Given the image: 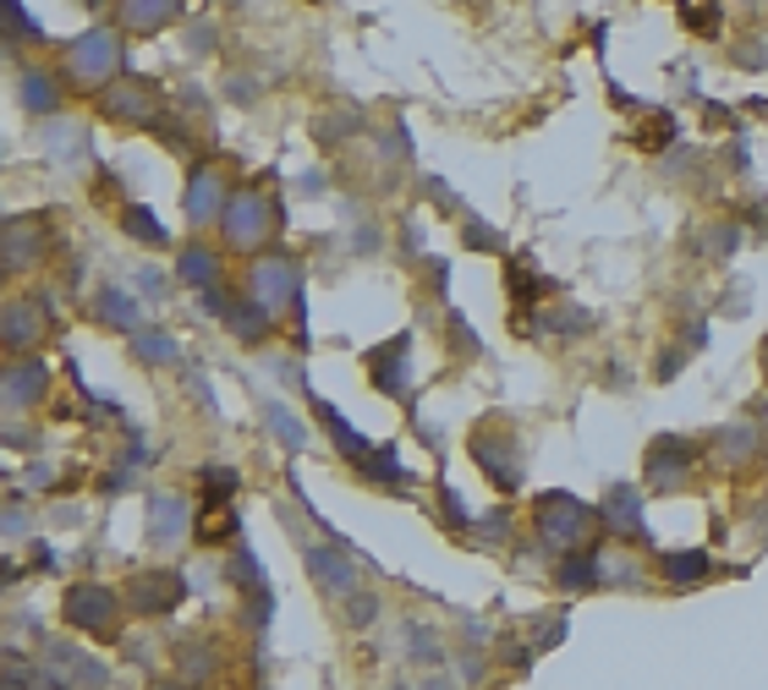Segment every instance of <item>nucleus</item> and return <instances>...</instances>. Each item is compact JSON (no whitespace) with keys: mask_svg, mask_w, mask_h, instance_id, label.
Wrapping results in <instances>:
<instances>
[{"mask_svg":"<svg viewBox=\"0 0 768 690\" xmlns=\"http://www.w3.org/2000/svg\"><path fill=\"white\" fill-rule=\"evenodd\" d=\"M248 290H253L270 312L297 307V296H303V269H297V258H286V253H264V258L253 264V275H248Z\"/></svg>","mask_w":768,"mask_h":690,"instance_id":"obj_6","label":"nucleus"},{"mask_svg":"<svg viewBox=\"0 0 768 690\" xmlns=\"http://www.w3.org/2000/svg\"><path fill=\"white\" fill-rule=\"evenodd\" d=\"M181 597H187L181 570H144V575H133V586H127V608H133L138 619H165V614H176Z\"/></svg>","mask_w":768,"mask_h":690,"instance_id":"obj_7","label":"nucleus"},{"mask_svg":"<svg viewBox=\"0 0 768 690\" xmlns=\"http://www.w3.org/2000/svg\"><path fill=\"white\" fill-rule=\"evenodd\" d=\"M116 17H122L127 33L149 39V33L170 28V22L181 17V0H116Z\"/></svg>","mask_w":768,"mask_h":690,"instance_id":"obj_15","label":"nucleus"},{"mask_svg":"<svg viewBox=\"0 0 768 690\" xmlns=\"http://www.w3.org/2000/svg\"><path fill=\"white\" fill-rule=\"evenodd\" d=\"M214 641H187V647H176V664H181V675L187 680H203L209 669H214Z\"/></svg>","mask_w":768,"mask_h":690,"instance_id":"obj_29","label":"nucleus"},{"mask_svg":"<svg viewBox=\"0 0 768 690\" xmlns=\"http://www.w3.org/2000/svg\"><path fill=\"white\" fill-rule=\"evenodd\" d=\"M22 110L28 116H55L61 110V83L50 72H22Z\"/></svg>","mask_w":768,"mask_h":690,"instance_id":"obj_23","label":"nucleus"},{"mask_svg":"<svg viewBox=\"0 0 768 690\" xmlns=\"http://www.w3.org/2000/svg\"><path fill=\"white\" fill-rule=\"evenodd\" d=\"M472 460L483 466V477H488L499 493H516V482H522V444H516V438L477 427V433H472Z\"/></svg>","mask_w":768,"mask_h":690,"instance_id":"obj_8","label":"nucleus"},{"mask_svg":"<svg viewBox=\"0 0 768 690\" xmlns=\"http://www.w3.org/2000/svg\"><path fill=\"white\" fill-rule=\"evenodd\" d=\"M133 351H138L149 368L181 362V346H176V335H165V329H133Z\"/></svg>","mask_w":768,"mask_h":690,"instance_id":"obj_27","label":"nucleus"},{"mask_svg":"<svg viewBox=\"0 0 768 690\" xmlns=\"http://www.w3.org/2000/svg\"><path fill=\"white\" fill-rule=\"evenodd\" d=\"M192 532V505L181 493H149V543L154 549H176Z\"/></svg>","mask_w":768,"mask_h":690,"instance_id":"obj_12","label":"nucleus"},{"mask_svg":"<svg viewBox=\"0 0 768 690\" xmlns=\"http://www.w3.org/2000/svg\"><path fill=\"white\" fill-rule=\"evenodd\" d=\"M412 335H396V340H385L374 357H368V379H374V390L379 395H390V401H401L407 395V384H412Z\"/></svg>","mask_w":768,"mask_h":690,"instance_id":"obj_11","label":"nucleus"},{"mask_svg":"<svg viewBox=\"0 0 768 690\" xmlns=\"http://www.w3.org/2000/svg\"><path fill=\"white\" fill-rule=\"evenodd\" d=\"M714 444H719V460H753L758 455V427L753 422H725L719 433H714Z\"/></svg>","mask_w":768,"mask_h":690,"instance_id":"obj_26","label":"nucleus"},{"mask_svg":"<svg viewBox=\"0 0 768 690\" xmlns=\"http://www.w3.org/2000/svg\"><path fill=\"white\" fill-rule=\"evenodd\" d=\"M714 570V559L703 549H675V553H659V575H670L675 586H692V581H703Z\"/></svg>","mask_w":768,"mask_h":690,"instance_id":"obj_24","label":"nucleus"},{"mask_svg":"<svg viewBox=\"0 0 768 690\" xmlns=\"http://www.w3.org/2000/svg\"><path fill=\"white\" fill-rule=\"evenodd\" d=\"M225 203H231L225 176H220L214 164H198L192 181H187V220H192V225H209V220L225 214Z\"/></svg>","mask_w":768,"mask_h":690,"instance_id":"obj_13","label":"nucleus"},{"mask_svg":"<svg viewBox=\"0 0 768 690\" xmlns=\"http://www.w3.org/2000/svg\"><path fill=\"white\" fill-rule=\"evenodd\" d=\"M555 581H560L566 592H588V586H599L604 575H599V559H593V553L571 549L560 564H555Z\"/></svg>","mask_w":768,"mask_h":690,"instance_id":"obj_25","label":"nucleus"},{"mask_svg":"<svg viewBox=\"0 0 768 690\" xmlns=\"http://www.w3.org/2000/svg\"><path fill=\"white\" fill-rule=\"evenodd\" d=\"M264 422L281 433V444H286V449H303V444H307V427L286 412V406H275V401H270V406H264Z\"/></svg>","mask_w":768,"mask_h":690,"instance_id":"obj_31","label":"nucleus"},{"mask_svg":"<svg viewBox=\"0 0 768 690\" xmlns=\"http://www.w3.org/2000/svg\"><path fill=\"white\" fill-rule=\"evenodd\" d=\"M61 619H66V630H77V636L111 641V636L122 630V597H116L111 586H99V581H77V586H66V597H61Z\"/></svg>","mask_w":768,"mask_h":690,"instance_id":"obj_1","label":"nucleus"},{"mask_svg":"<svg viewBox=\"0 0 768 690\" xmlns=\"http://www.w3.org/2000/svg\"><path fill=\"white\" fill-rule=\"evenodd\" d=\"M0 395L11 412H28L50 395V362L44 357H11L6 373H0Z\"/></svg>","mask_w":768,"mask_h":690,"instance_id":"obj_9","label":"nucleus"},{"mask_svg":"<svg viewBox=\"0 0 768 690\" xmlns=\"http://www.w3.org/2000/svg\"><path fill=\"white\" fill-rule=\"evenodd\" d=\"M466 247H488V253H499V236H494V231H477V225H466Z\"/></svg>","mask_w":768,"mask_h":690,"instance_id":"obj_38","label":"nucleus"},{"mask_svg":"<svg viewBox=\"0 0 768 690\" xmlns=\"http://www.w3.org/2000/svg\"><path fill=\"white\" fill-rule=\"evenodd\" d=\"M374 619H379V597H374V592H346V625L362 630V625H374Z\"/></svg>","mask_w":768,"mask_h":690,"instance_id":"obj_33","label":"nucleus"},{"mask_svg":"<svg viewBox=\"0 0 768 690\" xmlns=\"http://www.w3.org/2000/svg\"><path fill=\"white\" fill-rule=\"evenodd\" d=\"M483 527H488L483 538H494V543H499V538H505V527H511V516H505V510H494V516H488Z\"/></svg>","mask_w":768,"mask_h":690,"instance_id":"obj_39","label":"nucleus"},{"mask_svg":"<svg viewBox=\"0 0 768 690\" xmlns=\"http://www.w3.org/2000/svg\"><path fill=\"white\" fill-rule=\"evenodd\" d=\"M357 466L374 477V482H407V471H401V460H396V449H368V455H357Z\"/></svg>","mask_w":768,"mask_h":690,"instance_id":"obj_28","label":"nucleus"},{"mask_svg":"<svg viewBox=\"0 0 768 690\" xmlns=\"http://www.w3.org/2000/svg\"><path fill=\"white\" fill-rule=\"evenodd\" d=\"M66 66H72V77H77L83 88H105V83H116V72H122V39H116L111 28H88L83 39H72Z\"/></svg>","mask_w":768,"mask_h":690,"instance_id":"obj_4","label":"nucleus"},{"mask_svg":"<svg viewBox=\"0 0 768 690\" xmlns=\"http://www.w3.org/2000/svg\"><path fill=\"white\" fill-rule=\"evenodd\" d=\"M176 279H187V285H198V290L220 285V247H209V242H187V247L176 253Z\"/></svg>","mask_w":768,"mask_h":690,"instance_id":"obj_18","label":"nucleus"},{"mask_svg":"<svg viewBox=\"0 0 768 690\" xmlns=\"http://www.w3.org/2000/svg\"><path fill=\"white\" fill-rule=\"evenodd\" d=\"M231 570H236V586H248V592H264L259 559H253V549H248V543H236V553H231Z\"/></svg>","mask_w":768,"mask_h":690,"instance_id":"obj_32","label":"nucleus"},{"mask_svg":"<svg viewBox=\"0 0 768 690\" xmlns=\"http://www.w3.org/2000/svg\"><path fill=\"white\" fill-rule=\"evenodd\" d=\"M94 312H99V323H111V329H127V335L144 329V323H138V312H144L138 296H127V290H116V285H105V290L94 296Z\"/></svg>","mask_w":768,"mask_h":690,"instance_id":"obj_22","label":"nucleus"},{"mask_svg":"<svg viewBox=\"0 0 768 690\" xmlns=\"http://www.w3.org/2000/svg\"><path fill=\"white\" fill-rule=\"evenodd\" d=\"M6 17H11V33H44V28H33V22H28L22 0H6Z\"/></svg>","mask_w":768,"mask_h":690,"instance_id":"obj_37","label":"nucleus"},{"mask_svg":"<svg viewBox=\"0 0 768 690\" xmlns=\"http://www.w3.org/2000/svg\"><path fill=\"white\" fill-rule=\"evenodd\" d=\"M604 521H610L614 538H642V499H637V488H610V499H604Z\"/></svg>","mask_w":768,"mask_h":690,"instance_id":"obj_20","label":"nucleus"},{"mask_svg":"<svg viewBox=\"0 0 768 690\" xmlns=\"http://www.w3.org/2000/svg\"><path fill=\"white\" fill-rule=\"evenodd\" d=\"M307 406H313V416L324 422V433L335 438V449H340V455H351V460H357V455H368V449H374V444H368V438H362V433H357V427H351L346 416L335 412V406H329L324 395H313V390H307Z\"/></svg>","mask_w":768,"mask_h":690,"instance_id":"obj_19","label":"nucleus"},{"mask_svg":"<svg viewBox=\"0 0 768 690\" xmlns=\"http://www.w3.org/2000/svg\"><path fill=\"white\" fill-rule=\"evenodd\" d=\"M692 466H697V449L686 438H659L648 449V488L659 493H681L692 482Z\"/></svg>","mask_w":768,"mask_h":690,"instance_id":"obj_10","label":"nucleus"},{"mask_svg":"<svg viewBox=\"0 0 768 690\" xmlns=\"http://www.w3.org/2000/svg\"><path fill=\"white\" fill-rule=\"evenodd\" d=\"M407 641H412V658H418V664H440V641H434V630H429L423 619L407 625Z\"/></svg>","mask_w":768,"mask_h":690,"instance_id":"obj_34","label":"nucleus"},{"mask_svg":"<svg viewBox=\"0 0 768 690\" xmlns=\"http://www.w3.org/2000/svg\"><path fill=\"white\" fill-rule=\"evenodd\" d=\"M533 527H538V543L571 553V549L588 543L593 510H588L582 499H571V493H538V499H533Z\"/></svg>","mask_w":768,"mask_h":690,"instance_id":"obj_2","label":"nucleus"},{"mask_svg":"<svg viewBox=\"0 0 768 690\" xmlns=\"http://www.w3.org/2000/svg\"><path fill=\"white\" fill-rule=\"evenodd\" d=\"M203 482H209V493H214V499H231V493H236V471H231V466H209V471H203Z\"/></svg>","mask_w":768,"mask_h":690,"instance_id":"obj_35","label":"nucleus"},{"mask_svg":"<svg viewBox=\"0 0 768 690\" xmlns=\"http://www.w3.org/2000/svg\"><path fill=\"white\" fill-rule=\"evenodd\" d=\"M275 220H281V209H275L259 187H242V192H231V203H225V214H220V236H225V247H236V253H259L264 236L275 231Z\"/></svg>","mask_w":768,"mask_h":690,"instance_id":"obj_3","label":"nucleus"},{"mask_svg":"<svg viewBox=\"0 0 768 690\" xmlns=\"http://www.w3.org/2000/svg\"><path fill=\"white\" fill-rule=\"evenodd\" d=\"M44 658L50 664H72V669H61V686H105L111 675H105V664H94V658H83V652H72V647H61V641H44Z\"/></svg>","mask_w":768,"mask_h":690,"instance_id":"obj_21","label":"nucleus"},{"mask_svg":"<svg viewBox=\"0 0 768 690\" xmlns=\"http://www.w3.org/2000/svg\"><path fill=\"white\" fill-rule=\"evenodd\" d=\"M764 379H768V340H764Z\"/></svg>","mask_w":768,"mask_h":690,"instance_id":"obj_40","label":"nucleus"},{"mask_svg":"<svg viewBox=\"0 0 768 690\" xmlns=\"http://www.w3.org/2000/svg\"><path fill=\"white\" fill-rule=\"evenodd\" d=\"M127 236H138L144 247H170V231H159V220H154L149 209H127V225H122Z\"/></svg>","mask_w":768,"mask_h":690,"instance_id":"obj_30","label":"nucleus"},{"mask_svg":"<svg viewBox=\"0 0 768 690\" xmlns=\"http://www.w3.org/2000/svg\"><path fill=\"white\" fill-rule=\"evenodd\" d=\"M99 110L122 127H154L159 121V88L149 77H116L99 88Z\"/></svg>","mask_w":768,"mask_h":690,"instance_id":"obj_5","label":"nucleus"},{"mask_svg":"<svg viewBox=\"0 0 768 690\" xmlns=\"http://www.w3.org/2000/svg\"><path fill=\"white\" fill-rule=\"evenodd\" d=\"M44 258V220H11L6 225V269L22 275Z\"/></svg>","mask_w":768,"mask_h":690,"instance_id":"obj_16","label":"nucleus"},{"mask_svg":"<svg viewBox=\"0 0 768 690\" xmlns=\"http://www.w3.org/2000/svg\"><path fill=\"white\" fill-rule=\"evenodd\" d=\"M440 510H445L451 532H466V510H461V499H456V488H451V482H440Z\"/></svg>","mask_w":768,"mask_h":690,"instance_id":"obj_36","label":"nucleus"},{"mask_svg":"<svg viewBox=\"0 0 768 690\" xmlns=\"http://www.w3.org/2000/svg\"><path fill=\"white\" fill-rule=\"evenodd\" d=\"M0 340H6L11 357H28L44 340V312H33L28 301H11L6 307V323H0Z\"/></svg>","mask_w":768,"mask_h":690,"instance_id":"obj_17","label":"nucleus"},{"mask_svg":"<svg viewBox=\"0 0 768 690\" xmlns=\"http://www.w3.org/2000/svg\"><path fill=\"white\" fill-rule=\"evenodd\" d=\"M307 575L318 581V592H329V597H346V592H357V564H351V553L340 549H307Z\"/></svg>","mask_w":768,"mask_h":690,"instance_id":"obj_14","label":"nucleus"}]
</instances>
